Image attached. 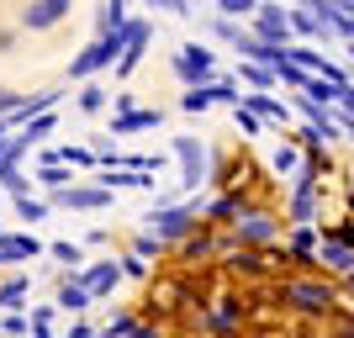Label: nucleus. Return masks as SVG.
Instances as JSON below:
<instances>
[{"instance_id": "nucleus-1", "label": "nucleus", "mask_w": 354, "mask_h": 338, "mask_svg": "<svg viewBox=\"0 0 354 338\" xmlns=\"http://www.w3.org/2000/svg\"><path fill=\"white\" fill-rule=\"evenodd\" d=\"M296 301H301V307H323V301H328V291H317V285H296Z\"/></svg>"}]
</instances>
